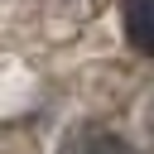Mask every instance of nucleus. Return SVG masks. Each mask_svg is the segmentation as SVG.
<instances>
[{"label": "nucleus", "instance_id": "1", "mask_svg": "<svg viewBox=\"0 0 154 154\" xmlns=\"http://www.w3.org/2000/svg\"><path fill=\"white\" fill-rule=\"evenodd\" d=\"M120 14H125V38L144 58H154V0H125Z\"/></svg>", "mask_w": 154, "mask_h": 154}, {"label": "nucleus", "instance_id": "2", "mask_svg": "<svg viewBox=\"0 0 154 154\" xmlns=\"http://www.w3.org/2000/svg\"><path fill=\"white\" fill-rule=\"evenodd\" d=\"M58 154H135L120 135H106V130H82V135H72Z\"/></svg>", "mask_w": 154, "mask_h": 154}]
</instances>
